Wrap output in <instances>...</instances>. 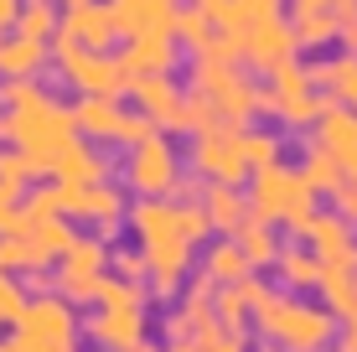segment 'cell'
<instances>
[{
	"label": "cell",
	"instance_id": "obj_1",
	"mask_svg": "<svg viewBox=\"0 0 357 352\" xmlns=\"http://www.w3.org/2000/svg\"><path fill=\"white\" fill-rule=\"evenodd\" d=\"M254 332L280 352H326L337 342V316L316 300H301L290 290H264V300L254 306Z\"/></svg>",
	"mask_w": 357,
	"mask_h": 352
},
{
	"label": "cell",
	"instance_id": "obj_2",
	"mask_svg": "<svg viewBox=\"0 0 357 352\" xmlns=\"http://www.w3.org/2000/svg\"><path fill=\"white\" fill-rule=\"evenodd\" d=\"M249 217L254 223H269V228H290L295 238L305 234V223H311L316 213V192L301 181V171H290L285 161L275 166H259V171H249Z\"/></svg>",
	"mask_w": 357,
	"mask_h": 352
},
{
	"label": "cell",
	"instance_id": "obj_3",
	"mask_svg": "<svg viewBox=\"0 0 357 352\" xmlns=\"http://www.w3.org/2000/svg\"><path fill=\"white\" fill-rule=\"evenodd\" d=\"M192 93L213 109L218 125H233V130H249L254 114H259V83H254V72H243V68L197 63L192 68Z\"/></svg>",
	"mask_w": 357,
	"mask_h": 352
},
{
	"label": "cell",
	"instance_id": "obj_4",
	"mask_svg": "<svg viewBox=\"0 0 357 352\" xmlns=\"http://www.w3.org/2000/svg\"><path fill=\"white\" fill-rule=\"evenodd\" d=\"M326 93H316L311 89V78H305V68L301 63H290V68H280L275 78L259 89V114H275L280 125H290V130H311L316 119L326 114Z\"/></svg>",
	"mask_w": 357,
	"mask_h": 352
},
{
	"label": "cell",
	"instance_id": "obj_5",
	"mask_svg": "<svg viewBox=\"0 0 357 352\" xmlns=\"http://www.w3.org/2000/svg\"><path fill=\"white\" fill-rule=\"evenodd\" d=\"M192 166L197 176L218 181V187H243L249 181V161H243V130L213 125L192 140Z\"/></svg>",
	"mask_w": 357,
	"mask_h": 352
},
{
	"label": "cell",
	"instance_id": "obj_6",
	"mask_svg": "<svg viewBox=\"0 0 357 352\" xmlns=\"http://www.w3.org/2000/svg\"><path fill=\"white\" fill-rule=\"evenodd\" d=\"M238 57H243V72H259V78H275L280 68L301 63V47L290 36V21L275 16V21H259L238 36Z\"/></svg>",
	"mask_w": 357,
	"mask_h": 352
},
{
	"label": "cell",
	"instance_id": "obj_7",
	"mask_svg": "<svg viewBox=\"0 0 357 352\" xmlns=\"http://www.w3.org/2000/svg\"><path fill=\"white\" fill-rule=\"evenodd\" d=\"M301 244L321 259V270H357V234H352L347 217H337V213H316L305 223Z\"/></svg>",
	"mask_w": 357,
	"mask_h": 352
},
{
	"label": "cell",
	"instance_id": "obj_8",
	"mask_svg": "<svg viewBox=\"0 0 357 352\" xmlns=\"http://www.w3.org/2000/svg\"><path fill=\"white\" fill-rule=\"evenodd\" d=\"M311 145H321L331 161L342 166V176L357 181V114H352V109H337V104H331L326 114L316 119V140H311Z\"/></svg>",
	"mask_w": 357,
	"mask_h": 352
},
{
	"label": "cell",
	"instance_id": "obj_9",
	"mask_svg": "<svg viewBox=\"0 0 357 352\" xmlns=\"http://www.w3.org/2000/svg\"><path fill=\"white\" fill-rule=\"evenodd\" d=\"M130 176H135V187L145 192V197H166L171 187H176V155H171V145L161 135H151V140H140V151H135V166H130Z\"/></svg>",
	"mask_w": 357,
	"mask_h": 352
},
{
	"label": "cell",
	"instance_id": "obj_10",
	"mask_svg": "<svg viewBox=\"0 0 357 352\" xmlns=\"http://www.w3.org/2000/svg\"><path fill=\"white\" fill-rule=\"evenodd\" d=\"M202 10H207V21H213V31H223V36L238 42L249 26L285 16V0H213V6H202Z\"/></svg>",
	"mask_w": 357,
	"mask_h": 352
},
{
	"label": "cell",
	"instance_id": "obj_11",
	"mask_svg": "<svg viewBox=\"0 0 357 352\" xmlns=\"http://www.w3.org/2000/svg\"><path fill=\"white\" fill-rule=\"evenodd\" d=\"M316 93H326V104L352 109L357 114V57H321V63H301Z\"/></svg>",
	"mask_w": 357,
	"mask_h": 352
},
{
	"label": "cell",
	"instance_id": "obj_12",
	"mask_svg": "<svg viewBox=\"0 0 357 352\" xmlns=\"http://www.w3.org/2000/svg\"><path fill=\"white\" fill-rule=\"evenodd\" d=\"M275 270H280V280H285L280 290H290V296H311V290H321V259H316L301 238H295V244H280Z\"/></svg>",
	"mask_w": 357,
	"mask_h": 352
},
{
	"label": "cell",
	"instance_id": "obj_13",
	"mask_svg": "<svg viewBox=\"0 0 357 352\" xmlns=\"http://www.w3.org/2000/svg\"><path fill=\"white\" fill-rule=\"evenodd\" d=\"M202 213H207V223H213V234H223V238H233L243 223H249V197H243L238 187H207L202 192Z\"/></svg>",
	"mask_w": 357,
	"mask_h": 352
},
{
	"label": "cell",
	"instance_id": "obj_14",
	"mask_svg": "<svg viewBox=\"0 0 357 352\" xmlns=\"http://www.w3.org/2000/svg\"><path fill=\"white\" fill-rule=\"evenodd\" d=\"M135 93H140V109L151 114V125H171L176 130V114H181V99H187V93H181L166 72H145Z\"/></svg>",
	"mask_w": 357,
	"mask_h": 352
},
{
	"label": "cell",
	"instance_id": "obj_15",
	"mask_svg": "<svg viewBox=\"0 0 357 352\" xmlns=\"http://www.w3.org/2000/svg\"><path fill=\"white\" fill-rule=\"evenodd\" d=\"M285 21H290V36L301 52H321V47L337 42V16L331 10H295Z\"/></svg>",
	"mask_w": 357,
	"mask_h": 352
},
{
	"label": "cell",
	"instance_id": "obj_16",
	"mask_svg": "<svg viewBox=\"0 0 357 352\" xmlns=\"http://www.w3.org/2000/svg\"><path fill=\"white\" fill-rule=\"evenodd\" d=\"M233 244H238V254L249 259V270L259 275V270H275V254H280V238H275V228L269 223H243L238 234H233Z\"/></svg>",
	"mask_w": 357,
	"mask_h": 352
},
{
	"label": "cell",
	"instance_id": "obj_17",
	"mask_svg": "<svg viewBox=\"0 0 357 352\" xmlns=\"http://www.w3.org/2000/svg\"><path fill=\"white\" fill-rule=\"evenodd\" d=\"M68 52H73V47H68ZM68 63H73V78H78L89 93H119V89H125V68L109 63V57H78V52H73Z\"/></svg>",
	"mask_w": 357,
	"mask_h": 352
},
{
	"label": "cell",
	"instance_id": "obj_18",
	"mask_svg": "<svg viewBox=\"0 0 357 352\" xmlns=\"http://www.w3.org/2000/svg\"><path fill=\"white\" fill-rule=\"evenodd\" d=\"M321 306L337 321L357 316V270H321Z\"/></svg>",
	"mask_w": 357,
	"mask_h": 352
},
{
	"label": "cell",
	"instance_id": "obj_19",
	"mask_svg": "<svg viewBox=\"0 0 357 352\" xmlns=\"http://www.w3.org/2000/svg\"><path fill=\"white\" fill-rule=\"evenodd\" d=\"M202 275H207L213 285H238L243 275H254V270H249V259L238 254L233 238H218V244L207 249V259H202Z\"/></svg>",
	"mask_w": 357,
	"mask_h": 352
},
{
	"label": "cell",
	"instance_id": "obj_20",
	"mask_svg": "<svg viewBox=\"0 0 357 352\" xmlns=\"http://www.w3.org/2000/svg\"><path fill=\"white\" fill-rule=\"evenodd\" d=\"M171 63H176L171 31H145V36H135V47H130V68H135V72H171Z\"/></svg>",
	"mask_w": 357,
	"mask_h": 352
},
{
	"label": "cell",
	"instance_id": "obj_21",
	"mask_svg": "<svg viewBox=\"0 0 357 352\" xmlns=\"http://www.w3.org/2000/svg\"><path fill=\"white\" fill-rule=\"evenodd\" d=\"M301 181H305V187L316 192V197H331V192H337V187H342V181H347V176H342V166L331 161V155L321 151V145H305V161H301Z\"/></svg>",
	"mask_w": 357,
	"mask_h": 352
},
{
	"label": "cell",
	"instance_id": "obj_22",
	"mask_svg": "<svg viewBox=\"0 0 357 352\" xmlns=\"http://www.w3.org/2000/svg\"><path fill=\"white\" fill-rule=\"evenodd\" d=\"M98 337L119 352L140 347V311H109V321H98Z\"/></svg>",
	"mask_w": 357,
	"mask_h": 352
},
{
	"label": "cell",
	"instance_id": "obj_23",
	"mask_svg": "<svg viewBox=\"0 0 357 352\" xmlns=\"http://www.w3.org/2000/svg\"><path fill=\"white\" fill-rule=\"evenodd\" d=\"M213 296H218V285L207 280V275H202V280H192L187 300H181V316L192 321V337L202 332V326H213V321H218V316H213Z\"/></svg>",
	"mask_w": 357,
	"mask_h": 352
},
{
	"label": "cell",
	"instance_id": "obj_24",
	"mask_svg": "<svg viewBox=\"0 0 357 352\" xmlns=\"http://www.w3.org/2000/svg\"><path fill=\"white\" fill-rule=\"evenodd\" d=\"M171 31H176L181 42L192 47V52H202V47L213 42V21H207V10H202V6H192V10H176V21H171Z\"/></svg>",
	"mask_w": 357,
	"mask_h": 352
},
{
	"label": "cell",
	"instance_id": "obj_25",
	"mask_svg": "<svg viewBox=\"0 0 357 352\" xmlns=\"http://www.w3.org/2000/svg\"><path fill=\"white\" fill-rule=\"evenodd\" d=\"M280 135H269V130H243V161H249V171H259V166H275L280 161Z\"/></svg>",
	"mask_w": 357,
	"mask_h": 352
},
{
	"label": "cell",
	"instance_id": "obj_26",
	"mask_svg": "<svg viewBox=\"0 0 357 352\" xmlns=\"http://www.w3.org/2000/svg\"><path fill=\"white\" fill-rule=\"evenodd\" d=\"M197 352H249V332H228V326H202V332L192 337Z\"/></svg>",
	"mask_w": 357,
	"mask_h": 352
},
{
	"label": "cell",
	"instance_id": "obj_27",
	"mask_svg": "<svg viewBox=\"0 0 357 352\" xmlns=\"http://www.w3.org/2000/svg\"><path fill=\"white\" fill-rule=\"evenodd\" d=\"M73 31H78L83 42L104 47V42H109V31H114V16H109V10H98V6H83L78 16H73Z\"/></svg>",
	"mask_w": 357,
	"mask_h": 352
},
{
	"label": "cell",
	"instance_id": "obj_28",
	"mask_svg": "<svg viewBox=\"0 0 357 352\" xmlns=\"http://www.w3.org/2000/svg\"><path fill=\"white\" fill-rule=\"evenodd\" d=\"M176 217H181V238H187V244H202V238L213 234V223H207L202 202H187V208H176Z\"/></svg>",
	"mask_w": 357,
	"mask_h": 352
},
{
	"label": "cell",
	"instance_id": "obj_29",
	"mask_svg": "<svg viewBox=\"0 0 357 352\" xmlns=\"http://www.w3.org/2000/svg\"><path fill=\"white\" fill-rule=\"evenodd\" d=\"M331 213L347 217V223L357 228V181H342V187L331 192Z\"/></svg>",
	"mask_w": 357,
	"mask_h": 352
},
{
	"label": "cell",
	"instance_id": "obj_30",
	"mask_svg": "<svg viewBox=\"0 0 357 352\" xmlns=\"http://www.w3.org/2000/svg\"><path fill=\"white\" fill-rule=\"evenodd\" d=\"M98 296L109 300V311H140V290L130 285H98Z\"/></svg>",
	"mask_w": 357,
	"mask_h": 352
},
{
	"label": "cell",
	"instance_id": "obj_31",
	"mask_svg": "<svg viewBox=\"0 0 357 352\" xmlns=\"http://www.w3.org/2000/svg\"><path fill=\"white\" fill-rule=\"evenodd\" d=\"M119 119H125V114H114V109H104V104H89V109H83V125L109 130V135H119Z\"/></svg>",
	"mask_w": 357,
	"mask_h": 352
},
{
	"label": "cell",
	"instance_id": "obj_32",
	"mask_svg": "<svg viewBox=\"0 0 357 352\" xmlns=\"http://www.w3.org/2000/svg\"><path fill=\"white\" fill-rule=\"evenodd\" d=\"M337 47H342V57H357V16L337 21Z\"/></svg>",
	"mask_w": 357,
	"mask_h": 352
},
{
	"label": "cell",
	"instance_id": "obj_33",
	"mask_svg": "<svg viewBox=\"0 0 357 352\" xmlns=\"http://www.w3.org/2000/svg\"><path fill=\"white\" fill-rule=\"evenodd\" d=\"M0 63H6V68H31L36 63V47L26 42V47H10V52H0Z\"/></svg>",
	"mask_w": 357,
	"mask_h": 352
},
{
	"label": "cell",
	"instance_id": "obj_34",
	"mask_svg": "<svg viewBox=\"0 0 357 352\" xmlns=\"http://www.w3.org/2000/svg\"><path fill=\"white\" fill-rule=\"evenodd\" d=\"M337 352H357V316H352V321H342V332H337Z\"/></svg>",
	"mask_w": 357,
	"mask_h": 352
},
{
	"label": "cell",
	"instance_id": "obj_35",
	"mask_svg": "<svg viewBox=\"0 0 357 352\" xmlns=\"http://www.w3.org/2000/svg\"><path fill=\"white\" fill-rule=\"evenodd\" d=\"M295 10H331V0H290L285 16H295Z\"/></svg>",
	"mask_w": 357,
	"mask_h": 352
},
{
	"label": "cell",
	"instance_id": "obj_36",
	"mask_svg": "<svg viewBox=\"0 0 357 352\" xmlns=\"http://www.w3.org/2000/svg\"><path fill=\"white\" fill-rule=\"evenodd\" d=\"M26 31H47V10H42V6H36L31 16H26Z\"/></svg>",
	"mask_w": 357,
	"mask_h": 352
},
{
	"label": "cell",
	"instance_id": "obj_37",
	"mask_svg": "<svg viewBox=\"0 0 357 352\" xmlns=\"http://www.w3.org/2000/svg\"><path fill=\"white\" fill-rule=\"evenodd\" d=\"M171 352H197V347H192V342H181V347H171Z\"/></svg>",
	"mask_w": 357,
	"mask_h": 352
},
{
	"label": "cell",
	"instance_id": "obj_38",
	"mask_svg": "<svg viewBox=\"0 0 357 352\" xmlns=\"http://www.w3.org/2000/svg\"><path fill=\"white\" fill-rule=\"evenodd\" d=\"M197 6H213V0H197Z\"/></svg>",
	"mask_w": 357,
	"mask_h": 352
}]
</instances>
